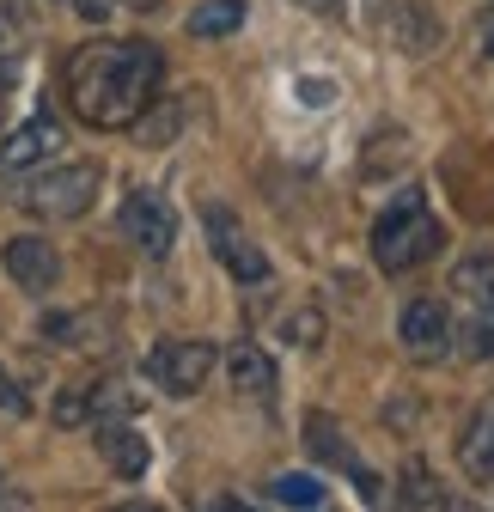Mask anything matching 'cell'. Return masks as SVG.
<instances>
[{"mask_svg":"<svg viewBox=\"0 0 494 512\" xmlns=\"http://www.w3.org/2000/svg\"><path fill=\"white\" fill-rule=\"evenodd\" d=\"M159 74H165L159 49L141 43V37H129V43H86V49H74L61 86H68V104L80 110V122H92V128H129L153 104Z\"/></svg>","mask_w":494,"mask_h":512,"instance_id":"cell-1","label":"cell"},{"mask_svg":"<svg viewBox=\"0 0 494 512\" xmlns=\"http://www.w3.org/2000/svg\"><path fill=\"white\" fill-rule=\"evenodd\" d=\"M440 244H446L440 220L427 214L415 196H397V202L373 220V263H379L385 275H409L415 263L440 256Z\"/></svg>","mask_w":494,"mask_h":512,"instance_id":"cell-2","label":"cell"},{"mask_svg":"<svg viewBox=\"0 0 494 512\" xmlns=\"http://www.w3.org/2000/svg\"><path fill=\"white\" fill-rule=\"evenodd\" d=\"M98 183H104V171L92 159H80V165H55V171L25 177L13 202L31 208V214H43V220H80L98 202Z\"/></svg>","mask_w":494,"mask_h":512,"instance_id":"cell-3","label":"cell"},{"mask_svg":"<svg viewBox=\"0 0 494 512\" xmlns=\"http://www.w3.org/2000/svg\"><path fill=\"white\" fill-rule=\"evenodd\" d=\"M214 366H220V348L202 342V336H177V342H159L147 354L153 384H159V391H171V397H196Z\"/></svg>","mask_w":494,"mask_h":512,"instance_id":"cell-4","label":"cell"},{"mask_svg":"<svg viewBox=\"0 0 494 512\" xmlns=\"http://www.w3.org/2000/svg\"><path fill=\"white\" fill-rule=\"evenodd\" d=\"M208 244H214L220 269H226L232 281H244V287L269 281V256L251 244V232L238 226V214H226V208H208Z\"/></svg>","mask_w":494,"mask_h":512,"instance_id":"cell-5","label":"cell"},{"mask_svg":"<svg viewBox=\"0 0 494 512\" xmlns=\"http://www.w3.org/2000/svg\"><path fill=\"white\" fill-rule=\"evenodd\" d=\"M116 220H122V238H129L141 256H165L177 244V214L153 196V189H129Z\"/></svg>","mask_w":494,"mask_h":512,"instance_id":"cell-6","label":"cell"},{"mask_svg":"<svg viewBox=\"0 0 494 512\" xmlns=\"http://www.w3.org/2000/svg\"><path fill=\"white\" fill-rule=\"evenodd\" d=\"M7 275L25 287V293H49L55 281H61V256H55V244L49 238H37V232H19V238H7Z\"/></svg>","mask_w":494,"mask_h":512,"instance_id":"cell-7","label":"cell"},{"mask_svg":"<svg viewBox=\"0 0 494 512\" xmlns=\"http://www.w3.org/2000/svg\"><path fill=\"white\" fill-rule=\"evenodd\" d=\"M397 330H403V348H409L415 360H440L446 342H452V324H446V305H440V299H409Z\"/></svg>","mask_w":494,"mask_h":512,"instance_id":"cell-8","label":"cell"},{"mask_svg":"<svg viewBox=\"0 0 494 512\" xmlns=\"http://www.w3.org/2000/svg\"><path fill=\"white\" fill-rule=\"evenodd\" d=\"M98 452H104V464H110L122 482H135V476L147 470V458H153L147 439H141L129 421H104V427H98Z\"/></svg>","mask_w":494,"mask_h":512,"instance_id":"cell-9","label":"cell"},{"mask_svg":"<svg viewBox=\"0 0 494 512\" xmlns=\"http://www.w3.org/2000/svg\"><path fill=\"white\" fill-rule=\"evenodd\" d=\"M61 147V128H55V116H31L25 128H13L7 135V147H0V159H7L13 171H31L37 159H49Z\"/></svg>","mask_w":494,"mask_h":512,"instance_id":"cell-10","label":"cell"},{"mask_svg":"<svg viewBox=\"0 0 494 512\" xmlns=\"http://www.w3.org/2000/svg\"><path fill=\"white\" fill-rule=\"evenodd\" d=\"M226 372H232V391H244V397H275V360L257 348V342H238L232 354H226Z\"/></svg>","mask_w":494,"mask_h":512,"instance_id":"cell-11","label":"cell"},{"mask_svg":"<svg viewBox=\"0 0 494 512\" xmlns=\"http://www.w3.org/2000/svg\"><path fill=\"white\" fill-rule=\"evenodd\" d=\"M458 458H464V470H470L476 482H494V397L470 415V427H464V439H458Z\"/></svg>","mask_w":494,"mask_h":512,"instance_id":"cell-12","label":"cell"},{"mask_svg":"<svg viewBox=\"0 0 494 512\" xmlns=\"http://www.w3.org/2000/svg\"><path fill=\"white\" fill-rule=\"evenodd\" d=\"M43 336L61 348H110V317L104 311H61L43 324Z\"/></svg>","mask_w":494,"mask_h":512,"instance_id":"cell-13","label":"cell"},{"mask_svg":"<svg viewBox=\"0 0 494 512\" xmlns=\"http://www.w3.org/2000/svg\"><path fill=\"white\" fill-rule=\"evenodd\" d=\"M305 445H312V458H324L336 470H360L354 464V445H348V433H342L336 415H305Z\"/></svg>","mask_w":494,"mask_h":512,"instance_id":"cell-14","label":"cell"},{"mask_svg":"<svg viewBox=\"0 0 494 512\" xmlns=\"http://www.w3.org/2000/svg\"><path fill=\"white\" fill-rule=\"evenodd\" d=\"M452 293H464L476 311L494 317V256H464V263L452 269Z\"/></svg>","mask_w":494,"mask_h":512,"instance_id":"cell-15","label":"cell"},{"mask_svg":"<svg viewBox=\"0 0 494 512\" xmlns=\"http://www.w3.org/2000/svg\"><path fill=\"white\" fill-rule=\"evenodd\" d=\"M403 165H409V135L403 128H385L379 141H366V159H360L366 177H385V171H403Z\"/></svg>","mask_w":494,"mask_h":512,"instance_id":"cell-16","label":"cell"},{"mask_svg":"<svg viewBox=\"0 0 494 512\" xmlns=\"http://www.w3.org/2000/svg\"><path fill=\"white\" fill-rule=\"evenodd\" d=\"M238 25H244V0H202V7L190 13L196 37H232Z\"/></svg>","mask_w":494,"mask_h":512,"instance_id":"cell-17","label":"cell"},{"mask_svg":"<svg viewBox=\"0 0 494 512\" xmlns=\"http://www.w3.org/2000/svg\"><path fill=\"white\" fill-rule=\"evenodd\" d=\"M269 494H275L281 506H324V482H318V476H299V470H293V476H275Z\"/></svg>","mask_w":494,"mask_h":512,"instance_id":"cell-18","label":"cell"},{"mask_svg":"<svg viewBox=\"0 0 494 512\" xmlns=\"http://www.w3.org/2000/svg\"><path fill=\"white\" fill-rule=\"evenodd\" d=\"M55 421H61V427L92 421V384H68V391L55 397Z\"/></svg>","mask_w":494,"mask_h":512,"instance_id":"cell-19","label":"cell"},{"mask_svg":"<svg viewBox=\"0 0 494 512\" xmlns=\"http://www.w3.org/2000/svg\"><path fill=\"white\" fill-rule=\"evenodd\" d=\"M403 482H409V488H403V500H409V506H452V494H440V482L427 476L421 464H409V476H403Z\"/></svg>","mask_w":494,"mask_h":512,"instance_id":"cell-20","label":"cell"},{"mask_svg":"<svg viewBox=\"0 0 494 512\" xmlns=\"http://www.w3.org/2000/svg\"><path fill=\"white\" fill-rule=\"evenodd\" d=\"M287 342L293 348H318L324 342V311H293L287 317Z\"/></svg>","mask_w":494,"mask_h":512,"instance_id":"cell-21","label":"cell"},{"mask_svg":"<svg viewBox=\"0 0 494 512\" xmlns=\"http://www.w3.org/2000/svg\"><path fill=\"white\" fill-rule=\"evenodd\" d=\"M458 342H464L470 360H494V324H476V317H470V324L458 330Z\"/></svg>","mask_w":494,"mask_h":512,"instance_id":"cell-22","label":"cell"},{"mask_svg":"<svg viewBox=\"0 0 494 512\" xmlns=\"http://www.w3.org/2000/svg\"><path fill=\"white\" fill-rule=\"evenodd\" d=\"M74 7H80V19H110L116 0H74Z\"/></svg>","mask_w":494,"mask_h":512,"instance_id":"cell-23","label":"cell"},{"mask_svg":"<svg viewBox=\"0 0 494 512\" xmlns=\"http://www.w3.org/2000/svg\"><path fill=\"white\" fill-rule=\"evenodd\" d=\"M0 409H13V415H25V397L13 391V384H7V378H0Z\"/></svg>","mask_w":494,"mask_h":512,"instance_id":"cell-24","label":"cell"},{"mask_svg":"<svg viewBox=\"0 0 494 512\" xmlns=\"http://www.w3.org/2000/svg\"><path fill=\"white\" fill-rule=\"evenodd\" d=\"M13 74H19V68H13V61H0V110H7V92H13Z\"/></svg>","mask_w":494,"mask_h":512,"instance_id":"cell-25","label":"cell"},{"mask_svg":"<svg viewBox=\"0 0 494 512\" xmlns=\"http://www.w3.org/2000/svg\"><path fill=\"white\" fill-rule=\"evenodd\" d=\"M305 7H324V13H336V7H342V0H305Z\"/></svg>","mask_w":494,"mask_h":512,"instance_id":"cell-26","label":"cell"},{"mask_svg":"<svg viewBox=\"0 0 494 512\" xmlns=\"http://www.w3.org/2000/svg\"><path fill=\"white\" fill-rule=\"evenodd\" d=\"M129 7H141V13H153V7H159V0H129Z\"/></svg>","mask_w":494,"mask_h":512,"instance_id":"cell-27","label":"cell"},{"mask_svg":"<svg viewBox=\"0 0 494 512\" xmlns=\"http://www.w3.org/2000/svg\"><path fill=\"white\" fill-rule=\"evenodd\" d=\"M488 55H494V19H488Z\"/></svg>","mask_w":494,"mask_h":512,"instance_id":"cell-28","label":"cell"}]
</instances>
